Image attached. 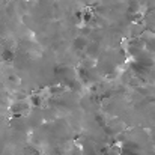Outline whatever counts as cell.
<instances>
[{"instance_id":"cell-1","label":"cell","mask_w":155,"mask_h":155,"mask_svg":"<svg viewBox=\"0 0 155 155\" xmlns=\"http://www.w3.org/2000/svg\"><path fill=\"white\" fill-rule=\"evenodd\" d=\"M74 45H75V48H77V50H86V48H87V41H86V38L78 36V38H75Z\"/></svg>"},{"instance_id":"cell-2","label":"cell","mask_w":155,"mask_h":155,"mask_svg":"<svg viewBox=\"0 0 155 155\" xmlns=\"http://www.w3.org/2000/svg\"><path fill=\"white\" fill-rule=\"evenodd\" d=\"M27 108V104L24 103V101H20V103H15L12 107H11V110H12V113H21L23 114V111Z\"/></svg>"},{"instance_id":"cell-3","label":"cell","mask_w":155,"mask_h":155,"mask_svg":"<svg viewBox=\"0 0 155 155\" xmlns=\"http://www.w3.org/2000/svg\"><path fill=\"white\" fill-rule=\"evenodd\" d=\"M2 60H3V62H11V60H14V51H12L11 48H5L3 53H2Z\"/></svg>"},{"instance_id":"cell-4","label":"cell","mask_w":155,"mask_h":155,"mask_svg":"<svg viewBox=\"0 0 155 155\" xmlns=\"http://www.w3.org/2000/svg\"><path fill=\"white\" fill-rule=\"evenodd\" d=\"M29 103H30V105H33V107H39V105L42 104V98H41V95L35 94V95H32V97H30Z\"/></svg>"},{"instance_id":"cell-5","label":"cell","mask_w":155,"mask_h":155,"mask_svg":"<svg viewBox=\"0 0 155 155\" xmlns=\"http://www.w3.org/2000/svg\"><path fill=\"white\" fill-rule=\"evenodd\" d=\"M92 18H94V14H92L91 11H84V12H83L81 20H83L84 23H91V21H92Z\"/></svg>"},{"instance_id":"cell-6","label":"cell","mask_w":155,"mask_h":155,"mask_svg":"<svg viewBox=\"0 0 155 155\" xmlns=\"http://www.w3.org/2000/svg\"><path fill=\"white\" fill-rule=\"evenodd\" d=\"M78 74H80V77H81L83 80H89V72H87V71H86L84 68H80Z\"/></svg>"},{"instance_id":"cell-7","label":"cell","mask_w":155,"mask_h":155,"mask_svg":"<svg viewBox=\"0 0 155 155\" xmlns=\"http://www.w3.org/2000/svg\"><path fill=\"white\" fill-rule=\"evenodd\" d=\"M62 91H63V87H60V86H57V87H51V89H50V92H51L53 95H59Z\"/></svg>"},{"instance_id":"cell-8","label":"cell","mask_w":155,"mask_h":155,"mask_svg":"<svg viewBox=\"0 0 155 155\" xmlns=\"http://www.w3.org/2000/svg\"><path fill=\"white\" fill-rule=\"evenodd\" d=\"M36 152H38V151H36L35 148H30V146L26 148V154L27 155H36Z\"/></svg>"}]
</instances>
